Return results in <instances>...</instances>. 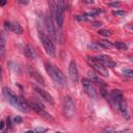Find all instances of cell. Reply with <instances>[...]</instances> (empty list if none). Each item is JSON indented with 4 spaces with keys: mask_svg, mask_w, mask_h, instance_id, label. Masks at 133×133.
<instances>
[{
    "mask_svg": "<svg viewBox=\"0 0 133 133\" xmlns=\"http://www.w3.org/2000/svg\"><path fill=\"white\" fill-rule=\"evenodd\" d=\"M38 37H39V41L43 44L47 54L49 56H52V57L55 56V46H54L52 39L43 30H41L39 28H38Z\"/></svg>",
    "mask_w": 133,
    "mask_h": 133,
    "instance_id": "obj_3",
    "label": "cell"
},
{
    "mask_svg": "<svg viewBox=\"0 0 133 133\" xmlns=\"http://www.w3.org/2000/svg\"><path fill=\"white\" fill-rule=\"evenodd\" d=\"M9 30H11L12 32L17 33V34H21L23 32V29L21 27V25L18 22H10V27Z\"/></svg>",
    "mask_w": 133,
    "mask_h": 133,
    "instance_id": "obj_19",
    "label": "cell"
},
{
    "mask_svg": "<svg viewBox=\"0 0 133 133\" xmlns=\"http://www.w3.org/2000/svg\"><path fill=\"white\" fill-rule=\"evenodd\" d=\"M53 18L55 19L56 24L58 25V27H62V24H63V21H64V9H62L61 7H59L56 4Z\"/></svg>",
    "mask_w": 133,
    "mask_h": 133,
    "instance_id": "obj_11",
    "label": "cell"
},
{
    "mask_svg": "<svg viewBox=\"0 0 133 133\" xmlns=\"http://www.w3.org/2000/svg\"><path fill=\"white\" fill-rule=\"evenodd\" d=\"M89 48H91L92 50H100V49H102V47L98 43H91L89 45Z\"/></svg>",
    "mask_w": 133,
    "mask_h": 133,
    "instance_id": "obj_24",
    "label": "cell"
},
{
    "mask_svg": "<svg viewBox=\"0 0 133 133\" xmlns=\"http://www.w3.org/2000/svg\"><path fill=\"white\" fill-rule=\"evenodd\" d=\"M3 126H4V122H2V121H1V122H0V129H2V128H3Z\"/></svg>",
    "mask_w": 133,
    "mask_h": 133,
    "instance_id": "obj_34",
    "label": "cell"
},
{
    "mask_svg": "<svg viewBox=\"0 0 133 133\" xmlns=\"http://www.w3.org/2000/svg\"><path fill=\"white\" fill-rule=\"evenodd\" d=\"M87 76H88V80H90L92 83H97L99 86H101V87H105V84H104V82L99 78V76L95 73V72H91V71H89L88 73H87Z\"/></svg>",
    "mask_w": 133,
    "mask_h": 133,
    "instance_id": "obj_15",
    "label": "cell"
},
{
    "mask_svg": "<svg viewBox=\"0 0 133 133\" xmlns=\"http://www.w3.org/2000/svg\"><path fill=\"white\" fill-rule=\"evenodd\" d=\"M122 99H123L122 91L118 90V89H113V90L109 94L108 102L111 104V106H112L114 109H118V104H119V101H121Z\"/></svg>",
    "mask_w": 133,
    "mask_h": 133,
    "instance_id": "obj_8",
    "label": "cell"
},
{
    "mask_svg": "<svg viewBox=\"0 0 133 133\" xmlns=\"http://www.w3.org/2000/svg\"><path fill=\"white\" fill-rule=\"evenodd\" d=\"M118 110L122 111V113L124 114V116H126L127 118H129V112H128V108H127V102H126V100H124V98L119 101Z\"/></svg>",
    "mask_w": 133,
    "mask_h": 133,
    "instance_id": "obj_16",
    "label": "cell"
},
{
    "mask_svg": "<svg viewBox=\"0 0 133 133\" xmlns=\"http://www.w3.org/2000/svg\"><path fill=\"white\" fill-rule=\"evenodd\" d=\"M69 75L71 80L74 83H77L79 80V74H78V69H77V64L74 60H72L69 64Z\"/></svg>",
    "mask_w": 133,
    "mask_h": 133,
    "instance_id": "obj_12",
    "label": "cell"
},
{
    "mask_svg": "<svg viewBox=\"0 0 133 133\" xmlns=\"http://www.w3.org/2000/svg\"><path fill=\"white\" fill-rule=\"evenodd\" d=\"M109 6H114V7L119 6V2H112V3H109Z\"/></svg>",
    "mask_w": 133,
    "mask_h": 133,
    "instance_id": "obj_31",
    "label": "cell"
},
{
    "mask_svg": "<svg viewBox=\"0 0 133 133\" xmlns=\"http://www.w3.org/2000/svg\"><path fill=\"white\" fill-rule=\"evenodd\" d=\"M27 103H28L29 107H30L31 109H33L36 113H38L42 117H44V118H46V119H48V121H52V119H53L52 115L49 114V113L45 110L44 105H43L41 102H38L36 99H32V98H30V99L28 100Z\"/></svg>",
    "mask_w": 133,
    "mask_h": 133,
    "instance_id": "obj_4",
    "label": "cell"
},
{
    "mask_svg": "<svg viewBox=\"0 0 133 133\" xmlns=\"http://www.w3.org/2000/svg\"><path fill=\"white\" fill-rule=\"evenodd\" d=\"M91 25H92L94 27H100V26L102 25V23H101V22H97V21H94V22H91Z\"/></svg>",
    "mask_w": 133,
    "mask_h": 133,
    "instance_id": "obj_28",
    "label": "cell"
},
{
    "mask_svg": "<svg viewBox=\"0 0 133 133\" xmlns=\"http://www.w3.org/2000/svg\"><path fill=\"white\" fill-rule=\"evenodd\" d=\"M29 72H30V74H31V76L37 81V82H39L41 84H43V85H45V80H44V78L42 77V75H39V73L37 72V71H35L34 69H32V68H30L29 69Z\"/></svg>",
    "mask_w": 133,
    "mask_h": 133,
    "instance_id": "obj_17",
    "label": "cell"
},
{
    "mask_svg": "<svg viewBox=\"0 0 133 133\" xmlns=\"http://www.w3.org/2000/svg\"><path fill=\"white\" fill-rule=\"evenodd\" d=\"M124 75H126L127 77H132L133 76V72L130 69H126V70H124Z\"/></svg>",
    "mask_w": 133,
    "mask_h": 133,
    "instance_id": "obj_25",
    "label": "cell"
},
{
    "mask_svg": "<svg viewBox=\"0 0 133 133\" xmlns=\"http://www.w3.org/2000/svg\"><path fill=\"white\" fill-rule=\"evenodd\" d=\"M33 88H34V90L36 91V94L41 97L42 100H44V101H46V102H48V103H50V104H54V100H53L52 96H51L50 94H48L45 89H43V88H41V87H38V86H36V85H33Z\"/></svg>",
    "mask_w": 133,
    "mask_h": 133,
    "instance_id": "obj_13",
    "label": "cell"
},
{
    "mask_svg": "<svg viewBox=\"0 0 133 133\" xmlns=\"http://www.w3.org/2000/svg\"><path fill=\"white\" fill-rule=\"evenodd\" d=\"M75 19L78 20V21H86L87 20V17H85V15H83V16H76Z\"/></svg>",
    "mask_w": 133,
    "mask_h": 133,
    "instance_id": "obj_27",
    "label": "cell"
},
{
    "mask_svg": "<svg viewBox=\"0 0 133 133\" xmlns=\"http://www.w3.org/2000/svg\"><path fill=\"white\" fill-rule=\"evenodd\" d=\"M2 95H3L4 99H5L10 105H12L15 108L19 109L20 111L25 112V113H28V112L30 111V107H29L28 103L25 102L22 98L17 97L8 87H3V88H2Z\"/></svg>",
    "mask_w": 133,
    "mask_h": 133,
    "instance_id": "obj_1",
    "label": "cell"
},
{
    "mask_svg": "<svg viewBox=\"0 0 133 133\" xmlns=\"http://www.w3.org/2000/svg\"><path fill=\"white\" fill-rule=\"evenodd\" d=\"M98 44L102 47V48H110L111 46H112V44L110 43V42H108V41H106V39H101V41H99L98 42Z\"/></svg>",
    "mask_w": 133,
    "mask_h": 133,
    "instance_id": "obj_20",
    "label": "cell"
},
{
    "mask_svg": "<svg viewBox=\"0 0 133 133\" xmlns=\"http://www.w3.org/2000/svg\"><path fill=\"white\" fill-rule=\"evenodd\" d=\"M98 33L100 34V35H103V36H109L111 33H110V31L109 30H106V29H100L99 31H98Z\"/></svg>",
    "mask_w": 133,
    "mask_h": 133,
    "instance_id": "obj_23",
    "label": "cell"
},
{
    "mask_svg": "<svg viewBox=\"0 0 133 133\" xmlns=\"http://www.w3.org/2000/svg\"><path fill=\"white\" fill-rule=\"evenodd\" d=\"M4 27H5L6 29H8V30H9V27H10V22L5 21V22H4Z\"/></svg>",
    "mask_w": 133,
    "mask_h": 133,
    "instance_id": "obj_30",
    "label": "cell"
},
{
    "mask_svg": "<svg viewBox=\"0 0 133 133\" xmlns=\"http://www.w3.org/2000/svg\"><path fill=\"white\" fill-rule=\"evenodd\" d=\"M45 68H46L47 73L50 75V77L52 78V80L57 85H60V86L66 85V78H65V76L62 74V72L60 70H58L55 65H53V64H51L49 62H46L45 63Z\"/></svg>",
    "mask_w": 133,
    "mask_h": 133,
    "instance_id": "obj_2",
    "label": "cell"
},
{
    "mask_svg": "<svg viewBox=\"0 0 133 133\" xmlns=\"http://www.w3.org/2000/svg\"><path fill=\"white\" fill-rule=\"evenodd\" d=\"M114 16H125L126 15V11H124V10H116V11H113L112 12Z\"/></svg>",
    "mask_w": 133,
    "mask_h": 133,
    "instance_id": "obj_26",
    "label": "cell"
},
{
    "mask_svg": "<svg viewBox=\"0 0 133 133\" xmlns=\"http://www.w3.org/2000/svg\"><path fill=\"white\" fill-rule=\"evenodd\" d=\"M34 131H36V132H45L46 129H45V128H36Z\"/></svg>",
    "mask_w": 133,
    "mask_h": 133,
    "instance_id": "obj_32",
    "label": "cell"
},
{
    "mask_svg": "<svg viewBox=\"0 0 133 133\" xmlns=\"http://www.w3.org/2000/svg\"><path fill=\"white\" fill-rule=\"evenodd\" d=\"M14 122L17 123V124H20V123H22V118H21L20 116H16V117L14 118Z\"/></svg>",
    "mask_w": 133,
    "mask_h": 133,
    "instance_id": "obj_29",
    "label": "cell"
},
{
    "mask_svg": "<svg viewBox=\"0 0 133 133\" xmlns=\"http://www.w3.org/2000/svg\"><path fill=\"white\" fill-rule=\"evenodd\" d=\"M6 4V0H0V6H3Z\"/></svg>",
    "mask_w": 133,
    "mask_h": 133,
    "instance_id": "obj_33",
    "label": "cell"
},
{
    "mask_svg": "<svg viewBox=\"0 0 133 133\" xmlns=\"http://www.w3.org/2000/svg\"><path fill=\"white\" fill-rule=\"evenodd\" d=\"M87 61H88V63L92 66V69H94L98 74H100V75H102V76H104V77H108V76H109V73H108V70L106 69V66H104V65H102L101 63H99L98 61H96L92 57H88V58H87Z\"/></svg>",
    "mask_w": 133,
    "mask_h": 133,
    "instance_id": "obj_7",
    "label": "cell"
},
{
    "mask_svg": "<svg viewBox=\"0 0 133 133\" xmlns=\"http://www.w3.org/2000/svg\"><path fill=\"white\" fill-rule=\"evenodd\" d=\"M92 58L104 66H108V68H114L115 66V62L107 55H98V56L92 57Z\"/></svg>",
    "mask_w": 133,
    "mask_h": 133,
    "instance_id": "obj_10",
    "label": "cell"
},
{
    "mask_svg": "<svg viewBox=\"0 0 133 133\" xmlns=\"http://www.w3.org/2000/svg\"><path fill=\"white\" fill-rule=\"evenodd\" d=\"M0 81H2V69L0 68Z\"/></svg>",
    "mask_w": 133,
    "mask_h": 133,
    "instance_id": "obj_35",
    "label": "cell"
},
{
    "mask_svg": "<svg viewBox=\"0 0 133 133\" xmlns=\"http://www.w3.org/2000/svg\"><path fill=\"white\" fill-rule=\"evenodd\" d=\"M46 26H47V31H48L50 37L53 41H57V35H56L55 27L53 25V16H52L51 12H49L47 18H46Z\"/></svg>",
    "mask_w": 133,
    "mask_h": 133,
    "instance_id": "obj_9",
    "label": "cell"
},
{
    "mask_svg": "<svg viewBox=\"0 0 133 133\" xmlns=\"http://www.w3.org/2000/svg\"><path fill=\"white\" fill-rule=\"evenodd\" d=\"M57 5L59 6V7H61L62 9H66V7H68V4H66V0H58L57 1Z\"/></svg>",
    "mask_w": 133,
    "mask_h": 133,
    "instance_id": "obj_22",
    "label": "cell"
},
{
    "mask_svg": "<svg viewBox=\"0 0 133 133\" xmlns=\"http://www.w3.org/2000/svg\"><path fill=\"white\" fill-rule=\"evenodd\" d=\"M62 112L68 118H71L75 113V104L70 96H65L62 101Z\"/></svg>",
    "mask_w": 133,
    "mask_h": 133,
    "instance_id": "obj_5",
    "label": "cell"
},
{
    "mask_svg": "<svg viewBox=\"0 0 133 133\" xmlns=\"http://www.w3.org/2000/svg\"><path fill=\"white\" fill-rule=\"evenodd\" d=\"M6 55V37L4 32H0V59L4 60Z\"/></svg>",
    "mask_w": 133,
    "mask_h": 133,
    "instance_id": "obj_14",
    "label": "cell"
},
{
    "mask_svg": "<svg viewBox=\"0 0 133 133\" xmlns=\"http://www.w3.org/2000/svg\"><path fill=\"white\" fill-rule=\"evenodd\" d=\"M25 54L28 58H31V59H36V53H35V50L32 46L30 45H27L26 46V49H25Z\"/></svg>",
    "mask_w": 133,
    "mask_h": 133,
    "instance_id": "obj_18",
    "label": "cell"
},
{
    "mask_svg": "<svg viewBox=\"0 0 133 133\" xmlns=\"http://www.w3.org/2000/svg\"><path fill=\"white\" fill-rule=\"evenodd\" d=\"M113 45H114V47H116L118 50H126V49H127V45H126L124 42H115Z\"/></svg>",
    "mask_w": 133,
    "mask_h": 133,
    "instance_id": "obj_21",
    "label": "cell"
},
{
    "mask_svg": "<svg viewBox=\"0 0 133 133\" xmlns=\"http://www.w3.org/2000/svg\"><path fill=\"white\" fill-rule=\"evenodd\" d=\"M82 86H83L84 91H85L90 98H94V99H97V98H98L97 89H96L94 83H92L90 80H88V79H82Z\"/></svg>",
    "mask_w": 133,
    "mask_h": 133,
    "instance_id": "obj_6",
    "label": "cell"
}]
</instances>
